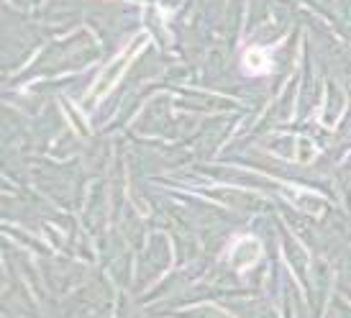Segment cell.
Returning a JSON list of instances; mask_svg holds the SVG:
<instances>
[{
    "label": "cell",
    "mask_w": 351,
    "mask_h": 318,
    "mask_svg": "<svg viewBox=\"0 0 351 318\" xmlns=\"http://www.w3.org/2000/svg\"><path fill=\"white\" fill-rule=\"evenodd\" d=\"M149 44V36L147 34H138L136 39L131 41L128 47H123L121 52H118L116 57L108 62L106 67L100 69V75H98V80H95V85H93V90H90V98L95 100V103H100L103 98L113 90V87L121 82V78L126 75V69H128V65L134 62V59L144 52V47Z\"/></svg>",
    "instance_id": "1"
},
{
    "label": "cell",
    "mask_w": 351,
    "mask_h": 318,
    "mask_svg": "<svg viewBox=\"0 0 351 318\" xmlns=\"http://www.w3.org/2000/svg\"><path fill=\"white\" fill-rule=\"evenodd\" d=\"M262 260V241L254 236H239L231 247V264L236 272L252 270L256 262Z\"/></svg>",
    "instance_id": "2"
},
{
    "label": "cell",
    "mask_w": 351,
    "mask_h": 318,
    "mask_svg": "<svg viewBox=\"0 0 351 318\" xmlns=\"http://www.w3.org/2000/svg\"><path fill=\"white\" fill-rule=\"evenodd\" d=\"M244 69L246 72H252V75H264V72H269V69H272V57H269V52L262 47L246 49Z\"/></svg>",
    "instance_id": "3"
},
{
    "label": "cell",
    "mask_w": 351,
    "mask_h": 318,
    "mask_svg": "<svg viewBox=\"0 0 351 318\" xmlns=\"http://www.w3.org/2000/svg\"><path fill=\"white\" fill-rule=\"evenodd\" d=\"M287 157L298 164H308L318 157V149H315V144L308 141L305 136H293V152H290Z\"/></svg>",
    "instance_id": "4"
}]
</instances>
